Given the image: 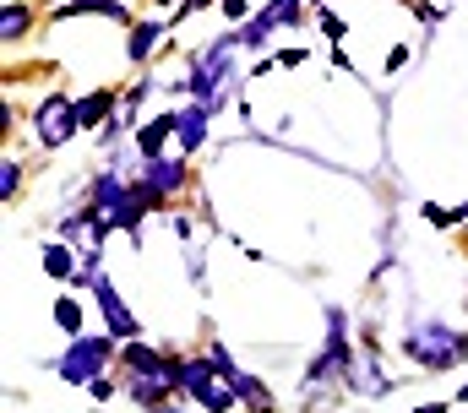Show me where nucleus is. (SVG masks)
Masks as SVG:
<instances>
[{
    "label": "nucleus",
    "mask_w": 468,
    "mask_h": 413,
    "mask_svg": "<svg viewBox=\"0 0 468 413\" xmlns=\"http://www.w3.org/2000/svg\"><path fill=\"white\" fill-rule=\"evenodd\" d=\"M403 354H409L420 370H452V365H463L468 359V337L463 332H452V326H441V321H425V326L409 332Z\"/></svg>",
    "instance_id": "1"
},
{
    "label": "nucleus",
    "mask_w": 468,
    "mask_h": 413,
    "mask_svg": "<svg viewBox=\"0 0 468 413\" xmlns=\"http://www.w3.org/2000/svg\"><path fill=\"white\" fill-rule=\"evenodd\" d=\"M229 82H234V38H218L213 49H202V55H197V66H191V82H186V88H191V99H197V103H207V109H213V103L224 99V88H229Z\"/></svg>",
    "instance_id": "2"
},
{
    "label": "nucleus",
    "mask_w": 468,
    "mask_h": 413,
    "mask_svg": "<svg viewBox=\"0 0 468 413\" xmlns=\"http://www.w3.org/2000/svg\"><path fill=\"white\" fill-rule=\"evenodd\" d=\"M104 365H110V337H77V343L55 359V376H60L66 387H93V381L104 376Z\"/></svg>",
    "instance_id": "3"
},
{
    "label": "nucleus",
    "mask_w": 468,
    "mask_h": 413,
    "mask_svg": "<svg viewBox=\"0 0 468 413\" xmlns=\"http://www.w3.org/2000/svg\"><path fill=\"white\" fill-rule=\"evenodd\" d=\"M77 131H82V114H77V103L66 99V93H49V99L38 103V142L44 147H60Z\"/></svg>",
    "instance_id": "4"
},
{
    "label": "nucleus",
    "mask_w": 468,
    "mask_h": 413,
    "mask_svg": "<svg viewBox=\"0 0 468 413\" xmlns=\"http://www.w3.org/2000/svg\"><path fill=\"white\" fill-rule=\"evenodd\" d=\"M60 228H66V245H71L88 267H99V250H104V228H110V223L88 206V212H66V223H60Z\"/></svg>",
    "instance_id": "5"
},
{
    "label": "nucleus",
    "mask_w": 468,
    "mask_h": 413,
    "mask_svg": "<svg viewBox=\"0 0 468 413\" xmlns=\"http://www.w3.org/2000/svg\"><path fill=\"white\" fill-rule=\"evenodd\" d=\"M93 300H99V310H104V321H110L115 337H136V332H142L136 315L125 310V300H120V289L110 283V278H93Z\"/></svg>",
    "instance_id": "6"
},
{
    "label": "nucleus",
    "mask_w": 468,
    "mask_h": 413,
    "mask_svg": "<svg viewBox=\"0 0 468 413\" xmlns=\"http://www.w3.org/2000/svg\"><path fill=\"white\" fill-rule=\"evenodd\" d=\"M169 136H180V114H158V120H147V125H136V147H142V158L153 164L158 147H164Z\"/></svg>",
    "instance_id": "7"
},
{
    "label": "nucleus",
    "mask_w": 468,
    "mask_h": 413,
    "mask_svg": "<svg viewBox=\"0 0 468 413\" xmlns=\"http://www.w3.org/2000/svg\"><path fill=\"white\" fill-rule=\"evenodd\" d=\"M142 185H147L153 196H169V191L186 185V164H180V158H153L147 175H142Z\"/></svg>",
    "instance_id": "8"
},
{
    "label": "nucleus",
    "mask_w": 468,
    "mask_h": 413,
    "mask_svg": "<svg viewBox=\"0 0 468 413\" xmlns=\"http://www.w3.org/2000/svg\"><path fill=\"white\" fill-rule=\"evenodd\" d=\"M55 16H60V22H71V16H110V22H125V5H120V0H66V5H55Z\"/></svg>",
    "instance_id": "9"
},
{
    "label": "nucleus",
    "mask_w": 468,
    "mask_h": 413,
    "mask_svg": "<svg viewBox=\"0 0 468 413\" xmlns=\"http://www.w3.org/2000/svg\"><path fill=\"white\" fill-rule=\"evenodd\" d=\"M207 114H213L207 103H191V109L180 114V142H186V153H197V147L207 142Z\"/></svg>",
    "instance_id": "10"
},
{
    "label": "nucleus",
    "mask_w": 468,
    "mask_h": 413,
    "mask_svg": "<svg viewBox=\"0 0 468 413\" xmlns=\"http://www.w3.org/2000/svg\"><path fill=\"white\" fill-rule=\"evenodd\" d=\"M22 33H27V11L11 0V5L0 11V44H22Z\"/></svg>",
    "instance_id": "11"
},
{
    "label": "nucleus",
    "mask_w": 468,
    "mask_h": 413,
    "mask_svg": "<svg viewBox=\"0 0 468 413\" xmlns=\"http://www.w3.org/2000/svg\"><path fill=\"white\" fill-rule=\"evenodd\" d=\"M71 256H77L71 245H44V272H49V278H71V272H77Z\"/></svg>",
    "instance_id": "12"
},
{
    "label": "nucleus",
    "mask_w": 468,
    "mask_h": 413,
    "mask_svg": "<svg viewBox=\"0 0 468 413\" xmlns=\"http://www.w3.org/2000/svg\"><path fill=\"white\" fill-rule=\"evenodd\" d=\"M158 38H164V27H158V22H142V27L131 33V60H147V55L158 49Z\"/></svg>",
    "instance_id": "13"
},
{
    "label": "nucleus",
    "mask_w": 468,
    "mask_h": 413,
    "mask_svg": "<svg viewBox=\"0 0 468 413\" xmlns=\"http://www.w3.org/2000/svg\"><path fill=\"white\" fill-rule=\"evenodd\" d=\"M234 387H239V397H245V408H250V413H272V397L261 392V381H256V376H239Z\"/></svg>",
    "instance_id": "14"
},
{
    "label": "nucleus",
    "mask_w": 468,
    "mask_h": 413,
    "mask_svg": "<svg viewBox=\"0 0 468 413\" xmlns=\"http://www.w3.org/2000/svg\"><path fill=\"white\" fill-rule=\"evenodd\" d=\"M110 88H99V93H88V99L77 103V114H82V125H99V120H104V114H110Z\"/></svg>",
    "instance_id": "15"
},
{
    "label": "nucleus",
    "mask_w": 468,
    "mask_h": 413,
    "mask_svg": "<svg viewBox=\"0 0 468 413\" xmlns=\"http://www.w3.org/2000/svg\"><path fill=\"white\" fill-rule=\"evenodd\" d=\"M16 185H22V164H16V158H5V164H0V196L11 202V196H16Z\"/></svg>",
    "instance_id": "16"
},
{
    "label": "nucleus",
    "mask_w": 468,
    "mask_h": 413,
    "mask_svg": "<svg viewBox=\"0 0 468 413\" xmlns=\"http://www.w3.org/2000/svg\"><path fill=\"white\" fill-rule=\"evenodd\" d=\"M55 321H60L66 332H77V326H82V305H77V300H55Z\"/></svg>",
    "instance_id": "17"
},
{
    "label": "nucleus",
    "mask_w": 468,
    "mask_h": 413,
    "mask_svg": "<svg viewBox=\"0 0 468 413\" xmlns=\"http://www.w3.org/2000/svg\"><path fill=\"white\" fill-rule=\"evenodd\" d=\"M267 16H272L278 27H289V22L300 16V0H272V5H267Z\"/></svg>",
    "instance_id": "18"
},
{
    "label": "nucleus",
    "mask_w": 468,
    "mask_h": 413,
    "mask_svg": "<svg viewBox=\"0 0 468 413\" xmlns=\"http://www.w3.org/2000/svg\"><path fill=\"white\" fill-rule=\"evenodd\" d=\"M88 392H93V403H110V397H115V387H110V376H99V381H93Z\"/></svg>",
    "instance_id": "19"
},
{
    "label": "nucleus",
    "mask_w": 468,
    "mask_h": 413,
    "mask_svg": "<svg viewBox=\"0 0 468 413\" xmlns=\"http://www.w3.org/2000/svg\"><path fill=\"white\" fill-rule=\"evenodd\" d=\"M322 27H327L333 38H344V16H333V11H322Z\"/></svg>",
    "instance_id": "20"
},
{
    "label": "nucleus",
    "mask_w": 468,
    "mask_h": 413,
    "mask_svg": "<svg viewBox=\"0 0 468 413\" xmlns=\"http://www.w3.org/2000/svg\"><path fill=\"white\" fill-rule=\"evenodd\" d=\"M245 11H250L245 0H224V16H234V22H245Z\"/></svg>",
    "instance_id": "21"
},
{
    "label": "nucleus",
    "mask_w": 468,
    "mask_h": 413,
    "mask_svg": "<svg viewBox=\"0 0 468 413\" xmlns=\"http://www.w3.org/2000/svg\"><path fill=\"white\" fill-rule=\"evenodd\" d=\"M420 413H447V403H431V408H420Z\"/></svg>",
    "instance_id": "22"
},
{
    "label": "nucleus",
    "mask_w": 468,
    "mask_h": 413,
    "mask_svg": "<svg viewBox=\"0 0 468 413\" xmlns=\"http://www.w3.org/2000/svg\"><path fill=\"white\" fill-rule=\"evenodd\" d=\"M153 5H175V0H153Z\"/></svg>",
    "instance_id": "23"
},
{
    "label": "nucleus",
    "mask_w": 468,
    "mask_h": 413,
    "mask_svg": "<svg viewBox=\"0 0 468 413\" xmlns=\"http://www.w3.org/2000/svg\"><path fill=\"white\" fill-rule=\"evenodd\" d=\"M458 397H468V387H458Z\"/></svg>",
    "instance_id": "24"
},
{
    "label": "nucleus",
    "mask_w": 468,
    "mask_h": 413,
    "mask_svg": "<svg viewBox=\"0 0 468 413\" xmlns=\"http://www.w3.org/2000/svg\"><path fill=\"white\" fill-rule=\"evenodd\" d=\"M55 5H66V0H55Z\"/></svg>",
    "instance_id": "25"
}]
</instances>
